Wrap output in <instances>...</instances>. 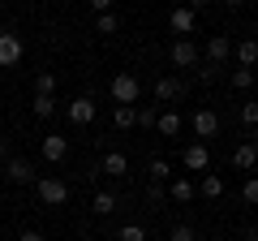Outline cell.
I'll return each instance as SVG.
<instances>
[{"label":"cell","mask_w":258,"mask_h":241,"mask_svg":"<svg viewBox=\"0 0 258 241\" xmlns=\"http://www.w3.org/2000/svg\"><path fill=\"white\" fill-rule=\"evenodd\" d=\"M232 56L241 61V69H258V39H245V43L232 47Z\"/></svg>","instance_id":"14"},{"label":"cell","mask_w":258,"mask_h":241,"mask_svg":"<svg viewBox=\"0 0 258 241\" xmlns=\"http://www.w3.org/2000/svg\"><path fill=\"white\" fill-rule=\"evenodd\" d=\"M172 65H176V69L198 65V47H194L189 39H176V43H172Z\"/></svg>","instance_id":"10"},{"label":"cell","mask_w":258,"mask_h":241,"mask_svg":"<svg viewBox=\"0 0 258 241\" xmlns=\"http://www.w3.org/2000/svg\"><path fill=\"white\" fill-rule=\"evenodd\" d=\"M241 198L249 207H258V176H245V186H241Z\"/></svg>","instance_id":"29"},{"label":"cell","mask_w":258,"mask_h":241,"mask_svg":"<svg viewBox=\"0 0 258 241\" xmlns=\"http://www.w3.org/2000/svg\"><path fill=\"white\" fill-rule=\"evenodd\" d=\"M35 194H39V203H43V207H64V203H69V186H64L60 176H39V181H35Z\"/></svg>","instance_id":"2"},{"label":"cell","mask_w":258,"mask_h":241,"mask_svg":"<svg viewBox=\"0 0 258 241\" xmlns=\"http://www.w3.org/2000/svg\"><path fill=\"white\" fill-rule=\"evenodd\" d=\"M0 78H5V69H0Z\"/></svg>","instance_id":"35"},{"label":"cell","mask_w":258,"mask_h":241,"mask_svg":"<svg viewBox=\"0 0 258 241\" xmlns=\"http://www.w3.org/2000/svg\"><path fill=\"white\" fill-rule=\"evenodd\" d=\"M155 99H159V103L181 99V78H159V82H155Z\"/></svg>","instance_id":"15"},{"label":"cell","mask_w":258,"mask_h":241,"mask_svg":"<svg viewBox=\"0 0 258 241\" xmlns=\"http://www.w3.org/2000/svg\"><path fill=\"white\" fill-rule=\"evenodd\" d=\"M35 95H39V99H52V95H56V78L47 74V69L35 78Z\"/></svg>","instance_id":"22"},{"label":"cell","mask_w":258,"mask_h":241,"mask_svg":"<svg viewBox=\"0 0 258 241\" xmlns=\"http://www.w3.org/2000/svg\"><path fill=\"white\" fill-rule=\"evenodd\" d=\"M194 134H198V142L215 138V134H220V112L215 108H198L194 112Z\"/></svg>","instance_id":"4"},{"label":"cell","mask_w":258,"mask_h":241,"mask_svg":"<svg viewBox=\"0 0 258 241\" xmlns=\"http://www.w3.org/2000/svg\"><path fill=\"white\" fill-rule=\"evenodd\" d=\"M18 241H47V237H43V232H35V228H26V232L18 237Z\"/></svg>","instance_id":"32"},{"label":"cell","mask_w":258,"mask_h":241,"mask_svg":"<svg viewBox=\"0 0 258 241\" xmlns=\"http://www.w3.org/2000/svg\"><path fill=\"white\" fill-rule=\"evenodd\" d=\"M232 168H241V172H254V168H258V142L254 138L241 142V147L232 151Z\"/></svg>","instance_id":"9"},{"label":"cell","mask_w":258,"mask_h":241,"mask_svg":"<svg viewBox=\"0 0 258 241\" xmlns=\"http://www.w3.org/2000/svg\"><path fill=\"white\" fill-rule=\"evenodd\" d=\"M103 172H112V176H125V172H129V159H125V151H108V155H103Z\"/></svg>","instance_id":"17"},{"label":"cell","mask_w":258,"mask_h":241,"mask_svg":"<svg viewBox=\"0 0 258 241\" xmlns=\"http://www.w3.org/2000/svg\"><path fill=\"white\" fill-rule=\"evenodd\" d=\"M254 69H232V86H237V91H254Z\"/></svg>","instance_id":"23"},{"label":"cell","mask_w":258,"mask_h":241,"mask_svg":"<svg viewBox=\"0 0 258 241\" xmlns=\"http://www.w3.org/2000/svg\"><path fill=\"white\" fill-rule=\"evenodd\" d=\"M112 120H116V130H134L138 125V108H112Z\"/></svg>","instance_id":"20"},{"label":"cell","mask_w":258,"mask_h":241,"mask_svg":"<svg viewBox=\"0 0 258 241\" xmlns=\"http://www.w3.org/2000/svg\"><path fill=\"white\" fill-rule=\"evenodd\" d=\"M228 56H232L228 35H211V43H207V61H211V65H220V61H228Z\"/></svg>","instance_id":"13"},{"label":"cell","mask_w":258,"mask_h":241,"mask_svg":"<svg viewBox=\"0 0 258 241\" xmlns=\"http://www.w3.org/2000/svg\"><path fill=\"white\" fill-rule=\"evenodd\" d=\"M64 155H69V142H64V134H47V138H43V159H47V164H60Z\"/></svg>","instance_id":"11"},{"label":"cell","mask_w":258,"mask_h":241,"mask_svg":"<svg viewBox=\"0 0 258 241\" xmlns=\"http://www.w3.org/2000/svg\"><path fill=\"white\" fill-rule=\"evenodd\" d=\"M241 120H245L249 130H258V99H249V103H241Z\"/></svg>","instance_id":"27"},{"label":"cell","mask_w":258,"mask_h":241,"mask_svg":"<svg viewBox=\"0 0 258 241\" xmlns=\"http://www.w3.org/2000/svg\"><path fill=\"white\" fill-rule=\"evenodd\" d=\"M181 164L189 168V172H207V168H211V151H207V142H189V147L181 151Z\"/></svg>","instance_id":"5"},{"label":"cell","mask_w":258,"mask_h":241,"mask_svg":"<svg viewBox=\"0 0 258 241\" xmlns=\"http://www.w3.org/2000/svg\"><path fill=\"white\" fill-rule=\"evenodd\" d=\"M91 9H95V18L99 13H112V0H91Z\"/></svg>","instance_id":"31"},{"label":"cell","mask_w":258,"mask_h":241,"mask_svg":"<svg viewBox=\"0 0 258 241\" xmlns=\"http://www.w3.org/2000/svg\"><path fill=\"white\" fill-rule=\"evenodd\" d=\"M108 91H112V103H116V108H134V103L142 99V82L134 74H116L108 82Z\"/></svg>","instance_id":"1"},{"label":"cell","mask_w":258,"mask_h":241,"mask_svg":"<svg viewBox=\"0 0 258 241\" xmlns=\"http://www.w3.org/2000/svg\"><path fill=\"white\" fill-rule=\"evenodd\" d=\"M254 39H258V26H254Z\"/></svg>","instance_id":"34"},{"label":"cell","mask_w":258,"mask_h":241,"mask_svg":"<svg viewBox=\"0 0 258 241\" xmlns=\"http://www.w3.org/2000/svg\"><path fill=\"white\" fill-rule=\"evenodd\" d=\"M241 237H245V241H258V228H245Z\"/></svg>","instance_id":"33"},{"label":"cell","mask_w":258,"mask_h":241,"mask_svg":"<svg viewBox=\"0 0 258 241\" xmlns=\"http://www.w3.org/2000/svg\"><path fill=\"white\" fill-rule=\"evenodd\" d=\"M30 112H35L39 120H47V116H56V99H39V95H35V103H30Z\"/></svg>","instance_id":"25"},{"label":"cell","mask_w":258,"mask_h":241,"mask_svg":"<svg viewBox=\"0 0 258 241\" xmlns=\"http://www.w3.org/2000/svg\"><path fill=\"white\" fill-rule=\"evenodd\" d=\"M198 194H203V198H224V176L207 172L203 181H198Z\"/></svg>","instance_id":"18"},{"label":"cell","mask_w":258,"mask_h":241,"mask_svg":"<svg viewBox=\"0 0 258 241\" xmlns=\"http://www.w3.org/2000/svg\"><path fill=\"white\" fill-rule=\"evenodd\" d=\"M168 26H172L181 39L194 35V26H198V9H185V5H181V9H172V13H168Z\"/></svg>","instance_id":"7"},{"label":"cell","mask_w":258,"mask_h":241,"mask_svg":"<svg viewBox=\"0 0 258 241\" xmlns=\"http://www.w3.org/2000/svg\"><path fill=\"white\" fill-rule=\"evenodd\" d=\"M95 112H99V108H95V99H91V95H78V99L69 103V108H64V116L74 120V125H91V120H95Z\"/></svg>","instance_id":"6"},{"label":"cell","mask_w":258,"mask_h":241,"mask_svg":"<svg viewBox=\"0 0 258 241\" xmlns=\"http://www.w3.org/2000/svg\"><path fill=\"white\" fill-rule=\"evenodd\" d=\"M116 241H147V228H142V224H125V228L116 232Z\"/></svg>","instance_id":"26"},{"label":"cell","mask_w":258,"mask_h":241,"mask_svg":"<svg viewBox=\"0 0 258 241\" xmlns=\"http://www.w3.org/2000/svg\"><path fill=\"white\" fill-rule=\"evenodd\" d=\"M5 172H9L13 186H30V181H35V164H30V159H22V155H13L9 164H5Z\"/></svg>","instance_id":"8"},{"label":"cell","mask_w":258,"mask_h":241,"mask_svg":"<svg viewBox=\"0 0 258 241\" xmlns=\"http://www.w3.org/2000/svg\"><path fill=\"white\" fill-rule=\"evenodd\" d=\"M168 241H198V232H194L189 224H176V228L168 232Z\"/></svg>","instance_id":"30"},{"label":"cell","mask_w":258,"mask_h":241,"mask_svg":"<svg viewBox=\"0 0 258 241\" xmlns=\"http://www.w3.org/2000/svg\"><path fill=\"white\" fill-rule=\"evenodd\" d=\"M116 207H120V203H116V194H108V190H99V194L91 198V211H95V215H112Z\"/></svg>","instance_id":"19"},{"label":"cell","mask_w":258,"mask_h":241,"mask_svg":"<svg viewBox=\"0 0 258 241\" xmlns=\"http://www.w3.org/2000/svg\"><path fill=\"white\" fill-rule=\"evenodd\" d=\"M155 130L164 134V138H176V134H181V112H159Z\"/></svg>","instance_id":"16"},{"label":"cell","mask_w":258,"mask_h":241,"mask_svg":"<svg viewBox=\"0 0 258 241\" xmlns=\"http://www.w3.org/2000/svg\"><path fill=\"white\" fill-rule=\"evenodd\" d=\"M147 176L159 186V181H168V176H172V164H168V159H151V164H147Z\"/></svg>","instance_id":"21"},{"label":"cell","mask_w":258,"mask_h":241,"mask_svg":"<svg viewBox=\"0 0 258 241\" xmlns=\"http://www.w3.org/2000/svg\"><path fill=\"white\" fill-rule=\"evenodd\" d=\"M168 198H176V203H194V198H198V186H194L189 176H172V186H168Z\"/></svg>","instance_id":"12"},{"label":"cell","mask_w":258,"mask_h":241,"mask_svg":"<svg viewBox=\"0 0 258 241\" xmlns=\"http://www.w3.org/2000/svg\"><path fill=\"white\" fill-rule=\"evenodd\" d=\"M116 26H120L116 13H99V18H95V30H99V35H116Z\"/></svg>","instance_id":"24"},{"label":"cell","mask_w":258,"mask_h":241,"mask_svg":"<svg viewBox=\"0 0 258 241\" xmlns=\"http://www.w3.org/2000/svg\"><path fill=\"white\" fill-rule=\"evenodd\" d=\"M155 120H159V108H151V103L138 108V125H142V130H155Z\"/></svg>","instance_id":"28"},{"label":"cell","mask_w":258,"mask_h":241,"mask_svg":"<svg viewBox=\"0 0 258 241\" xmlns=\"http://www.w3.org/2000/svg\"><path fill=\"white\" fill-rule=\"evenodd\" d=\"M22 35H13V30H0V69H13L22 61Z\"/></svg>","instance_id":"3"}]
</instances>
